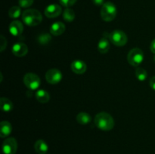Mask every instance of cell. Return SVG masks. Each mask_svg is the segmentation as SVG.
I'll use <instances>...</instances> for the list:
<instances>
[{
  "instance_id": "cell-1",
  "label": "cell",
  "mask_w": 155,
  "mask_h": 154,
  "mask_svg": "<svg viewBox=\"0 0 155 154\" xmlns=\"http://www.w3.org/2000/svg\"><path fill=\"white\" fill-rule=\"evenodd\" d=\"M95 124L97 128L102 131H110L114 127V120L109 113L101 112L95 117Z\"/></svg>"
},
{
  "instance_id": "cell-2",
  "label": "cell",
  "mask_w": 155,
  "mask_h": 154,
  "mask_svg": "<svg viewBox=\"0 0 155 154\" xmlns=\"http://www.w3.org/2000/svg\"><path fill=\"white\" fill-rule=\"evenodd\" d=\"M22 21L29 27H35L41 24L42 16L40 12L36 9H27L22 13Z\"/></svg>"
},
{
  "instance_id": "cell-3",
  "label": "cell",
  "mask_w": 155,
  "mask_h": 154,
  "mask_svg": "<svg viewBox=\"0 0 155 154\" xmlns=\"http://www.w3.org/2000/svg\"><path fill=\"white\" fill-rule=\"evenodd\" d=\"M117 16V7L111 2H104L101 9V17L103 21L110 22Z\"/></svg>"
},
{
  "instance_id": "cell-4",
  "label": "cell",
  "mask_w": 155,
  "mask_h": 154,
  "mask_svg": "<svg viewBox=\"0 0 155 154\" xmlns=\"http://www.w3.org/2000/svg\"><path fill=\"white\" fill-rule=\"evenodd\" d=\"M110 42L118 47L124 46L128 42V37L124 31L120 30H114L108 35Z\"/></svg>"
},
{
  "instance_id": "cell-5",
  "label": "cell",
  "mask_w": 155,
  "mask_h": 154,
  "mask_svg": "<svg viewBox=\"0 0 155 154\" xmlns=\"http://www.w3.org/2000/svg\"><path fill=\"white\" fill-rule=\"evenodd\" d=\"M144 53L140 48H135L130 51L127 55V60L133 66H138L143 62Z\"/></svg>"
},
{
  "instance_id": "cell-6",
  "label": "cell",
  "mask_w": 155,
  "mask_h": 154,
  "mask_svg": "<svg viewBox=\"0 0 155 154\" xmlns=\"http://www.w3.org/2000/svg\"><path fill=\"white\" fill-rule=\"evenodd\" d=\"M24 83L27 88L33 91L39 88L41 84V80L39 75L36 74L28 72L24 76Z\"/></svg>"
},
{
  "instance_id": "cell-7",
  "label": "cell",
  "mask_w": 155,
  "mask_h": 154,
  "mask_svg": "<svg viewBox=\"0 0 155 154\" xmlns=\"http://www.w3.org/2000/svg\"><path fill=\"white\" fill-rule=\"evenodd\" d=\"M18 149V142L14 137H8L2 143V151L4 154H15Z\"/></svg>"
},
{
  "instance_id": "cell-8",
  "label": "cell",
  "mask_w": 155,
  "mask_h": 154,
  "mask_svg": "<svg viewBox=\"0 0 155 154\" xmlns=\"http://www.w3.org/2000/svg\"><path fill=\"white\" fill-rule=\"evenodd\" d=\"M45 79L51 85L58 84L62 79V73L59 69H51L45 73Z\"/></svg>"
},
{
  "instance_id": "cell-9",
  "label": "cell",
  "mask_w": 155,
  "mask_h": 154,
  "mask_svg": "<svg viewBox=\"0 0 155 154\" xmlns=\"http://www.w3.org/2000/svg\"><path fill=\"white\" fill-rule=\"evenodd\" d=\"M62 9L59 5L51 4L45 8L44 13L45 15L48 18H55L61 14Z\"/></svg>"
},
{
  "instance_id": "cell-10",
  "label": "cell",
  "mask_w": 155,
  "mask_h": 154,
  "mask_svg": "<svg viewBox=\"0 0 155 154\" xmlns=\"http://www.w3.org/2000/svg\"><path fill=\"white\" fill-rule=\"evenodd\" d=\"M12 51L17 57H24L28 52V47L24 42H17L12 46Z\"/></svg>"
},
{
  "instance_id": "cell-11",
  "label": "cell",
  "mask_w": 155,
  "mask_h": 154,
  "mask_svg": "<svg viewBox=\"0 0 155 154\" xmlns=\"http://www.w3.org/2000/svg\"><path fill=\"white\" fill-rule=\"evenodd\" d=\"M24 31L23 24L19 21H14L9 25V32L14 36H19Z\"/></svg>"
},
{
  "instance_id": "cell-12",
  "label": "cell",
  "mask_w": 155,
  "mask_h": 154,
  "mask_svg": "<svg viewBox=\"0 0 155 154\" xmlns=\"http://www.w3.org/2000/svg\"><path fill=\"white\" fill-rule=\"evenodd\" d=\"M71 70L76 74H83L86 71V64L81 60H75L71 63Z\"/></svg>"
},
{
  "instance_id": "cell-13",
  "label": "cell",
  "mask_w": 155,
  "mask_h": 154,
  "mask_svg": "<svg viewBox=\"0 0 155 154\" xmlns=\"http://www.w3.org/2000/svg\"><path fill=\"white\" fill-rule=\"evenodd\" d=\"M65 31V25L61 22L54 23L50 27V33L51 34L54 35V36H61L63 34Z\"/></svg>"
},
{
  "instance_id": "cell-14",
  "label": "cell",
  "mask_w": 155,
  "mask_h": 154,
  "mask_svg": "<svg viewBox=\"0 0 155 154\" xmlns=\"http://www.w3.org/2000/svg\"><path fill=\"white\" fill-rule=\"evenodd\" d=\"M12 131V125L8 121H2L0 123V136L1 137H8Z\"/></svg>"
},
{
  "instance_id": "cell-15",
  "label": "cell",
  "mask_w": 155,
  "mask_h": 154,
  "mask_svg": "<svg viewBox=\"0 0 155 154\" xmlns=\"http://www.w3.org/2000/svg\"><path fill=\"white\" fill-rule=\"evenodd\" d=\"M34 149L38 154H46L48 150V146L43 140H38L35 143Z\"/></svg>"
},
{
  "instance_id": "cell-16",
  "label": "cell",
  "mask_w": 155,
  "mask_h": 154,
  "mask_svg": "<svg viewBox=\"0 0 155 154\" xmlns=\"http://www.w3.org/2000/svg\"><path fill=\"white\" fill-rule=\"evenodd\" d=\"M36 98L39 103L42 104H45L48 103L50 100V95L48 92L44 89H39L36 93Z\"/></svg>"
},
{
  "instance_id": "cell-17",
  "label": "cell",
  "mask_w": 155,
  "mask_h": 154,
  "mask_svg": "<svg viewBox=\"0 0 155 154\" xmlns=\"http://www.w3.org/2000/svg\"><path fill=\"white\" fill-rule=\"evenodd\" d=\"M110 49V43L107 38L103 37L98 43V50L101 54H105Z\"/></svg>"
},
{
  "instance_id": "cell-18",
  "label": "cell",
  "mask_w": 155,
  "mask_h": 154,
  "mask_svg": "<svg viewBox=\"0 0 155 154\" xmlns=\"http://www.w3.org/2000/svg\"><path fill=\"white\" fill-rule=\"evenodd\" d=\"M92 120V117L86 112H80L77 116V121L80 125H87Z\"/></svg>"
},
{
  "instance_id": "cell-19",
  "label": "cell",
  "mask_w": 155,
  "mask_h": 154,
  "mask_svg": "<svg viewBox=\"0 0 155 154\" xmlns=\"http://www.w3.org/2000/svg\"><path fill=\"white\" fill-rule=\"evenodd\" d=\"M0 108L3 112H10L13 110V104L8 98H2L0 99Z\"/></svg>"
},
{
  "instance_id": "cell-20",
  "label": "cell",
  "mask_w": 155,
  "mask_h": 154,
  "mask_svg": "<svg viewBox=\"0 0 155 154\" xmlns=\"http://www.w3.org/2000/svg\"><path fill=\"white\" fill-rule=\"evenodd\" d=\"M63 18L67 22H72L75 19V12L70 8H66L63 13Z\"/></svg>"
},
{
  "instance_id": "cell-21",
  "label": "cell",
  "mask_w": 155,
  "mask_h": 154,
  "mask_svg": "<svg viewBox=\"0 0 155 154\" xmlns=\"http://www.w3.org/2000/svg\"><path fill=\"white\" fill-rule=\"evenodd\" d=\"M136 76L138 80L141 82L145 81L148 77V72L145 69L141 67H138L136 69Z\"/></svg>"
},
{
  "instance_id": "cell-22",
  "label": "cell",
  "mask_w": 155,
  "mask_h": 154,
  "mask_svg": "<svg viewBox=\"0 0 155 154\" xmlns=\"http://www.w3.org/2000/svg\"><path fill=\"white\" fill-rule=\"evenodd\" d=\"M21 14V9L19 6H13L8 11V15L11 18L16 19L20 17Z\"/></svg>"
},
{
  "instance_id": "cell-23",
  "label": "cell",
  "mask_w": 155,
  "mask_h": 154,
  "mask_svg": "<svg viewBox=\"0 0 155 154\" xmlns=\"http://www.w3.org/2000/svg\"><path fill=\"white\" fill-rule=\"evenodd\" d=\"M51 40V36L48 33H42V34L39 35V37H38V41H39V43L42 44V45H45V44L48 43Z\"/></svg>"
},
{
  "instance_id": "cell-24",
  "label": "cell",
  "mask_w": 155,
  "mask_h": 154,
  "mask_svg": "<svg viewBox=\"0 0 155 154\" xmlns=\"http://www.w3.org/2000/svg\"><path fill=\"white\" fill-rule=\"evenodd\" d=\"M33 2L34 0H18V4L21 8H27L30 7L33 4Z\"/></svg>"
},
{
  "instance_id": "cell-25",
  "label": "cell",
  "mask_w": 155,
  "mask_h": 154,
  "mask_svg": "<svg viewBox=\"0 0 155 154\" xmlns=\"http://www.w3.org/2000/svg\"><path fill=\"white\" fill-rule=\"evenodd\" d=\"M77 0H59L61 5L64 6V7L69 8L71 6L74 5L76 2H77Z\"/></svg>"
},
{
  "instance_id": "cell-26",
  "label": "cell",
  "mask_w": 155,
  "mask_h": 154,
  "mask_svg": "<svg viewBox=\"0 0 155 154\" xmlns=\"http://www.w3.org/2000/svg\"><path fill=\"white\" fill-rule=\"evenodd\" d=\"M7 46V40L3 35H1V40H0V51L2 52Z\"/></svg>"
},
{
  "instance_id": "cell-27",
  "label": "cell",
  "mask_w": 155,
  "mask_h": 154,
  "mask_svg": "<svg viewBox=\"0 0 155 154\" xmlns=\"http://www.w3.org/2000/svg\"><path fill=\"white\" fill-rule=\"evenodd\" d=\"M92 2L95 5H98V6L103 5L104 4V0H92Z\"/></svg>"
},
{
  "instance_id": "cell-28",
  "label": "cell",
  "mask_w": 155,
  "mask_h": 154,
  "mask_svg": "<svg viewBox=\"0 0 155 154\" xmlns=\"http://www.w3.org/2000/svg\"><path fill=\"white\" fill-rule=\"evenodd\" d=\"M150 86L153 90L155 91V75L150 79Z\"/></svg>"
},
{
  "instance_id": "cell-29",
  "label": "cell",
  "mask_w": 155,
  "mask_h": 154,
  "mask_svg": "<svg viewBox=\"0 0 155 154\" xmlns=\"http://www.w3.org/2000/svg\"><path fill=\"white\" fill-rule=\"evenodd\" d=\"M150 49L152 51V53L155 54V39L151 42V45H150Z\"/></svg>"
}]
</instances>
